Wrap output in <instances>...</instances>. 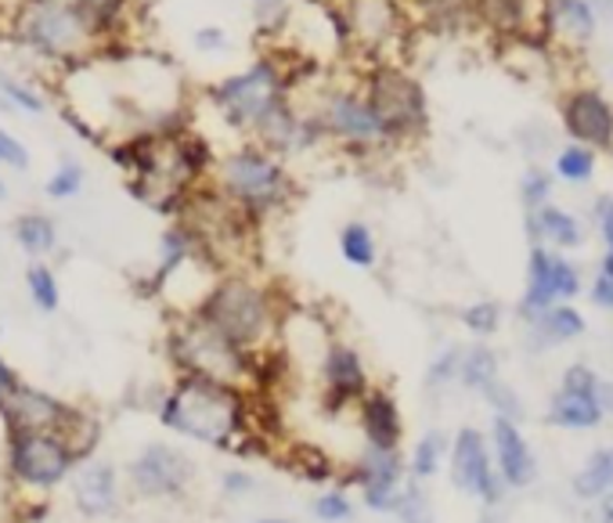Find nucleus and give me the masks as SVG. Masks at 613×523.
<instances>
[{
    "label": "nucleus",
    "mask_w": 613,
    "mask_h": 523,
    "mask_svg": "<svg viewBox=\"0 0 613 523\" xmlns=\"http://www.w3.org/2000/svg\"><path fill=\"white\" fill-rule=\"evenodd\" d=\"M253 141L264 144V149L274 152L279 159H285V163H297V159L318 155L321 149H329L325 130H321L314 109L306 105V98L300 91L257 130Z\"/></svg>",
    "instance_id": "f8f14e48"
},
{
    "label": "nucleus",
    "mask_w": 613,
    "mask_h": 523,
    "mask_svg": "<svg viewBox=\"0 0 613 523\" xmlns=\"http://www.w3.org/2000/svg\"><path fill=\"white\" fill-rule=\"evenodd\" d=\"M83 184H87V167L80 159H62V163L48 173V181H43V195L51 202H69L83 192Z\"/></svg>",
    "instance_id": "f704fd0d"
},
{
    "label": "nucleus",
    "mask_w": 613,
    "mask_h": 523,
    "mask_svg": "<svg viewBox=\"0 0 613 523\" xmlns=\"http://www.w3.org/2000/svg\"><path fill=\"white\" fill-rule=\"evenodd\" d=\"M574 487L581 499H595V495H603L606 487H613V447H603L600 455H592L589 466L577 473Z\"/></svg>",
    "instance_id": "c9c22d12"
},
{
    "label": "nucleus",
    "mask_w": 613,
    "mask_h": 523,
    "mask_svg": "<svg viewBox=\"0 0 613 523\" xmlns=\"http://www.w3.org/2000/svg\"><path fill=\"white\" fill-rule=\"evenodd\" d=\"M221 484H224L228 495H250V491H253V476L242 473V470H228Z\"/></svg>",
    "instance_id": "8fccbe9b"
},
{
    "label": "nucleus",
    "mask_w": 613,
    "mask_h": 523,
    "mask_svg": "<svg viewBox=\"0 0 613 523\" xmlns=\"http://www.w3.org/2000/svg\"><path fill=\"white\" fill-rule=\"evenodd\" d=\"M549 419L566 430H589V426L600 423L603 401H600V383H595L592 369H585V365L566 369L560 394L549 409Z\"/></svg>",
    "instance_id": "a211bd4d"
},
{
    "label": "nucleus",
    "mask_w": 613,
    "mask_h": 523,
    "mask_svg": "<svg viewBox=\"0 0 613 523\" xmlns=\"http://www.w3.org/2000/svg\"><path fill=\"white\" fill-rule=\"evenodd\" d=\"M600 4H603L606 11H613V0H600Z\"/></svg>",
    "instance_id": "4d7b16f0"
},
{
    "label": "nucleus",
    "mask_w": 613,
    "mask_h": 523,
    "mask_svg": "<svg viewBox=\"0 0 613 523\" xmlns=\"http://www.w3.org/2000/svg\"><path fill=\"white\" fill-rule=\"evenodd\" d=\"M577 289H581L577 268L566 264L563 257H556V300H571V296H577Z\"/></svg>",
    "instance_id": "09e8293b"
},
{
    "label": "nucleus",
    "mask_w": 613,
    "mask_h": 523,
    "mask_svg": "<svg viewBox=\"0 0 613 523\" xmlns=\"http://www.w3.org/2000/svg\"><path fill=\"white\" fill-rule=\"evenodd\" d=\"M459 380L462 386L480 390V394H488L499 383V358H494L491 346H473L459 358Z\"/></svg>",
    "instance_id": "2f4dec72"
},
{
    "label": "nucleus",
    "mask_w": 613,
    "mask_h": 523,
    "mask_svg": "<svg viewBox=\"0 0 613 523\" xmlns=\"http://www.w3.org/2000/svg\"><path fill=\"white\" fill-rule=\"evenodd\" d=\"M188 481H192V466H188V459L170 444H149L134 462H130V484L138 487V495L170 499V495H181Z\"/></svg>",
    "instance_id": "dca6fc26"
},
{
    "label": "nucleus",
    "mask_w": 613,
    "mask_h": 523,
    "mask_svg": "<svg viewBox=\"0 0 613 523\" xmlns=\"http://www.w3.org/2000/svg\"><path fill=\"white\" fill-rule=\"evenodd\" d=\"M606 516H610V523H613V495L606 499Z\"/></svg>",
    "instance_id": "6e6d98bb"
},
{
    "label": "nucleus",
    "mask_w": 613,
    "mask_h": 523,
    "mask_svg": "<svg viewBox=\"0 0 613 523\" xmlns=\"http://www.w3.org/2000/svg\"><path fill=\"white\" fill-rule=\"evenodd\" d=\"M195 257H202V245L195 239L192 224L184 221V217H173V224L159 235V253H155V268L149 274V282H144V289H149L152 296L163 293V285L178 274L184 264H192Z\"/></svg>",
    "instance_id": "412c9836"
},
{
    "label": "nucleus",
    "mask_w": 613,
    "mask_h": 523,
    "mask_svg": "<svg viewBox=\"0 0 613 523\" xmlns=\"http://www.w3.org/2000/svg\"><path fill=\"white\" fill-rule=\"evenodd\" d=\"M531 322L537 325L542 340H549V343L574 340V336L585 332V318H581L574 308H545V311H537Z\"/></svg>",
    "instance_id": "72a5a7b5"
},
{
    "label": "nucleus",
    "mask_w": 613,
    "mask_h": 523,
    "mask_svg": "<svg viewBox=\"0 0 613 523\" xmlns=\"http://www.w3.org/2000/svg\"><path fill=\"white\" fill-rule=\"evenodd\" d=\"M192 43H195V51H202V54H224L231 48V37L224 33L221 26H199L192 33Z\"/></svg>",
    "instance_id": "c03bdc74"
},
{
    "label": "nucleus",
    "mask_w": 613,
    "mask_h": 523,
    "mask_svg": "<svg viewBox=\"0 0 613 523\" xmlns=\"http://www.w3.org/2000/svg\"><path fill=\"white\" fill-rule=\"evenodd\" d=\"M11 239H14V245H19L29 260H43V257H51L58 250V224L51 221L48 213L26 210V213L14 217Z\"/></svg>",
    "instance_id": "393cba45"
},
{
    "label": "nucleus",
    "mask_w": 613,
    "mask_h": 523,
    "mask_svg": "<svg viewBox=\"0 0 613 523\" xmlns=\"http://www.w3.org/2000/svg\"><path fill=\"white\" fill-rule=\"evenodd\" d=\"M595 217H600V231H603V242H606L603 271L613 274V199H600V207H595Z\"/></svg>",
    "instance_id": "de8ad7c7"
},
{
    "label": "nucleus",
    "mask_w": 613,
    "mask_h": 523,
    "mask_svg": "<svg viewBox=\"0 0 613 523\" xmlns=\"http://www.w3.org/2000/svg\"><path fill=\"white\" fill-rule=\"evenodd\" d=\"M297 91L306 98V105L314 109L321 130H325L329 149H340L346 155H361V159L390 152L386 134H383V127H379L375 112L369 109V101H364L358 77L325 80L318 72V87H306L300 77Z\"/></svg>",
    "instance_id": "6e6552de"
},
{
    "label": "nucleus",
    "mask_w": 613,
    "mask_h": 523,
    "mask_svg": "<svg viewBox=\"0 0 613 523\" xmlns=\"http://www.w3.org/2000/svg\"><path fill=\"white\" fill-rule=\"evenodd\" d=\"M393 510L401 513L404 523H430V502L422 499L419 487H401V499Z\"/></svg>",
    "instance_id": "37998d69"
},
{
    "label": "nucleus",
    "mask_w": 613,
    "mask_h": 523,
    "mask_svg": "<svg viewBox=\"0 0 613 523\" xmlns=\"http://www.w3.org/2000/svg\"><path fill=\"white\" fill-rule=\"evenodd\" d=\"M72 4L98 43V54L123 51L134 43L141 29V0H72Z\"/></svg>",
    "instance_id": "2eb2a0df"
},
{
    "label": "nucleus",
    "mask_w": 613,
    "mask_h": 523,
    "mask_svg": "<svg viewBox=\"0 0 613 523\" xmlns=\"http://www.w3.org/2000/svg\"><path fill=\"white\" fill-rule=\"evenodd\" d=\"M72 502L83 516H112L120 502V476L109 462H83L72 476Z\"/></svg>",
    "instance_id": "4be33fe9"
},
{
    "label": "nucleus",
    "mask_w": 613,
    "mask_h": 523,
    "mask_svg": "<svg viewBox=\"0 0 613 523\" xmlns=\"http://www.w3.org/2000/svg\"><path fill=\"white\" fill-rule=\"evenodd\" d=\"M346 48L361 66L369 62H398L401 40L408 33L404 0H340Z\"/></svg>",
    "instance_id": "9d476101"
},
{
    "label": "nucleus",
    "mask_w": 613,
    "mask_h": 523,
    "mask_svg": "<svg viewBox=\"0 0 613 523\" xmlns=\"http://www.w3.org/2000/svg\"><path fill=\"white\" fill-rule=\"evenodd\" d=\"M0 26H4V8H0Z\"/></svg>",
    "instance_id": "13d9d810"
},
{
    "label": "nucleus",
    "mask_w": 613,
    "mask_h": 523,
    "mask_svg": "<svg viewBox=\"0 0 613 523\" xmlns=\"http://www.w3.org/2000/svg\"><path fill=\"white\" fill-rule=\"evenodd\" d=\"M441 459H444V437L441 433H426L419 444H415V455H412V473L419 481H426L436 470H441Z\"/></svg>",
    "instance_id": "ea45409f"
},
{
    "label": "nucleus",
    "mask_w": 613,
    "mask_h": 523,
    "mask_svg": "<svg viewBox=\"0 0 613 523\" xmlns=\"http://www.w3.org/2000/svg\"><path fill=\"white\" fill-rule=\"evenodd\" d=\"M33 167V152L26 149V141L0 123V170L4 173H22Z\"/></svg>",
    "instance_id": "58836bf2"
},
{
    "label": "nucleus",
    "mask_w": 613,
    "mask_h": 523,
    "mask_svg": "<svg viewBox=\"0 0 613 523\" xmlns=\"http://www.w3.org/2000/svg\"><path fill=\"white\" fill-rule=\"evenodd\" d=\"M105 152L127 173V188L141 207L178 217L199 188L210 184L213 144L199 127L170 130V134H130L109 141Z\"/></svg>",
    "instance_id": "f257e3e1"
},
{
    "label": "nucleus",
    "mask_w": 613,
    "mask_h": 523,
    "mask_svg": "<svg viewBox=\"0 0 613 523\" xmlns=\"http://www.w3.org/2000/svg\"><path fill=\"white\" fill-rule=\"evenodd\" d=\"M210 188L253 228H260L293 207L297 173L293 163L268 152L264 144H257L253 138H239L213 155Z\"/></svg>",
    "instance_id": "7ed1b4c3"
},
{
    "label": "nucleus",
    "mask_w": 613,
    "mask_h": 523,
    "mask_svg": "<svg viewBox=\"0 0 613 523\" xmlns=\"http://www.w3.org/2000/svg\"><path fill=\"white\" fill-rule=\"evenodd\" d=\"M563 123L577 144L592 149H613V105L592 87L571 91L563 101Z\"/></svg>",
    "instance_id": "aec40b11"
},
{
    "label": "nucleus",
    "mask_w": 613,
    "mask_h": 523,
    "mask_svg": "<svg viewBox=\"0 0 613 523\" xmlns=\"http://www.w3.org/2000/svg\"><path fill=\"white\" fill-rule=\"evenodd\" d=\"M358 423H361V433L364 441L372 447H398L401 444V433H404V423H401V409L398 401H393L386 390H372L358 401Z\"/></svg>",
    "instance_id": "5701e85b"
},
{
    "label": "nucleus",
    "mask_w": 613,
    "mask_h": 523,
    "mask_svg": "<svg viewBox=\"0 0 613 523\" xmlns=\"http://www.w3.org/2000/svg\"><path fill=\"white\" fill-rule=\"evenodd\" d=\"M462 322L470 332H476V336H491V332L499 329V322H502V311H499V303L480 300V303H473V308L462 311Z\"/></svg>",
    "instance_id": "a19ab883"
},
{
    "label": "nucleus",
    "mask_w": 613,
    "mask_h": 523,
    "mask_svg": "<svg viewBox=\"0 0 613 523\" xmlns=\"http://www.w3.org/2000/svg\"><path fill=\"white\" fill-rule=\"evenodd\" d=\"M401 459H398V447H364V455L354 462V470H350V481L361 484V495H364V505L369 510H379L386 513L398 505L401 499Z\"/></svg>",
    "instance_id": "f3484780"
},
{
    "label": "nucleus",
    "mask_w": 613,
    "mask_h": 523,
    "mask_svg": "<svg viewBox=\"0 0 613 523\" xmlns=\"http://www.w3.org/2000/svg\"><path fill=\"white\" fill-rule=\"evenodd\" d=\"M22 380H19V372H14L4 358H0V404H4L8 398H11V390L19 386Z\"/></svg>",
    "instance_id": "603ef678"
},
{
    "label": "nucleus",
    "mask_w": 613,
    "mask_h": 523,
    "mask_svg": "<svg viewBox=\"0 0 613 523\" xmlns=\"http://www.w3.org/2000/svg\"><path fill=\"white\" fill-rule=\"evenodd\" d=\"M11 195V188H8V178H4V170H0V202H4Z\"/></svg>",
    "instance_id": "864d4df0"
},
{
    "label": "nucleus",
    "mask_w": 613,
    "mask_h": 523,
    "mask_svg": "<svg viewBox=\"0 0 613 523\" xmlns=\"http://www.w3.org/2000/svg\"><path fill=\"white\" fill-rule=\"evenodd\" d=\"M592 170H595V155L592 149H585V144H571V149H563L560 159H556V173L563 181H589L592 178Z\"/></svg>",
    "instance_id": "4c0bfd02"
},
{
    "label": "nucleus",
    "mask_w": 613,
    "mask_h": 523,
    "mask_svg": "<svg viewBox=\"0 0 613 523\" xmlns=\"http://www.w3.org/2000/svg\"><path fill=\"white\" fill-rule=\"evenodd\" d=\"M361 94L383 127L390 149L412 144L430 127V101L422 83L401 62H369L358 69Z\"/></svg>",
    "instance_id": "1a4fd4ad"
},
{
    "label": "nucleus",
    "mask_w": 613,
    "mask_h": 523,
    "mask_svg": "<svg viewBox=\"0 0 613 523\" xmlns=\"http://www.w3.org/2000/svg\"><path fill=\"white\" fill-rule=\"evenodd\" d=\"M26 293H29V303H33V308L43 311V314H54L58 308H62V285H58L54 268H48L43 260H29Z\"/></svg>",
    "instance_id": "c756f323"
},
{
    "label": "nucleus",
    "mask_w": 613,
    "mask_h": 523,
    "mask_svg": "<svg viewBox=\"0 0 613 523\" xmlns=\"http://www.w3.org/2000/svg\"><path fill=\"white\" fill-rule=\"evenodd\" d=\"M300 66L282 48H264L253 62L213 80L202 91V105L228 134L253 138L289 98L297 94Z\"/></svg>",
    "instance_id": "f03ea898"
},
{
    "label": "nucleus",
    "mask_w": 613,
    "mask_h": 523,
    "mask_svg": "<svg viewBox=\"0 0 613 523\" xmlns=\"http://www.w3.org/2000/svg\"><path fill=\"white\" fill-rule=\"evenodd\" d=\"M340 257L346 260L350 268H361V271H369L375 268V260H379V242H375V231L364 224V221H346L340 228Z\"/></svg>",
    "instance_id": "c85d7f7f"
},
{
    "label": "nucleus",
    "mask_w": 613,
    "mask_h": 523,
    "mask_svg": "<svg viewBox=\"0 0 613 523\" xmlns=\"http://www.w3.org/2000/svg\"><path fill=\"white\" fill-rule=\"evenodd\" d=\"M459 358H462V351H444L441 358H433V365L426 372V383L444 386L451 380H459Z\"/></svg>",
    "instance_id": "a18cd8bd"
},
{
    "label": "nucleus",
    "mask_w": 613,
    "mask_h": 523,
    "mask_svg": "<svg viewBox=\"0 0 613 523\" xmlns=\"http://www.w3.org/2000/svg\"><path fill=\"white\" fill-rule=\"evenodd\" d=\"M72 412H77L72 404L29 383H19L11 398L0 404V419H4L8 433H62Z\"/></svg>",
    "instance_id": "4468645a"
},
{
    "label": "nucleus",
    "mask_w": 613,
    "mask_h": 523,
    "mask_svg": "<svg viewBox=\"0 0 613 523\" xmlns=\"http://www.w3.org/2000/svg\"><path fill=\"white\" fill-rule=\"evenodd\" d=\"M314 513L325 523H343V520L354 516V502H350L340 487H332V491H321V495L314 499Z\"/></svg>",
    "instance_id": "79ce46f5"
},
{
    "label": "nucleus",
    "mask_w": 613,
    "mask_h": 523,
    "mask_svg": "<svg viewBox=\"0 0 613 523\" xmlns=\"http://www.w3.org/2000/svg\"><path fill=\"white\" fill-rule=\"evenodd\" d=\"M318 383H321V404L325 412H343L369 394V369L358 354V346L343 340H329L318 358Z\"/></svg>",
    "instance_id": "ddd939ff"
},
{
    "label": "nucleus",
    "mask_w": 613,
    "mask_h": 523,
    "mask_svg": "<svg viewBox=\"0 0 613 523\" xmlns=\"http://www.w3.org/2000/svg\"><path fill=\"white\" fill-rule=\"evenodd\" d=\"M494 459H499V470L509 487L531 484L534 459H531L527 441H523V433L516 430V419H509V415L494 419Z\"/></svg>",
    "instance_id": "b1692460"
},
{
    "label": "nucleus",
    "mask_w": 613,
    "mask_h": 523,
    "mask_svg": "<svg viewBox=\"0 0 613 523\" xmlns=\"http://www.w3.org/2000/svg\"><path fill=\"white\" fill-rule=\"evenodd\" d=\"M473 11L499 29H520L527 19V0H473Z\"/></svg>",
    "instance_id": "e433bc0d"
},
{
    "label": "nucleus",
    "mask_w": 613,
    "mask_h": 523,
    "mask_svg": "<svg viewBox=\"0 0 613 523\" xmlns=\"http://www.w3.org/2000/svg\"><path fill=\"white\" fill-rule=\"evenodd\" d=\"M531 228L537 231V235H545L549 242L566 245V250L581 245V228H577V221L566 210L549 207V202H545V207L531 210Z\"/></svg>",
    "instance_id": "7c9ffc66"
},
{
    "label": "nucleus",
    "mask_w": 613,
    "mask_h": 523,
    "mask_svg": "<svg viewBox=\"0 0 613 523\" xmlns=\"http://www.w3.org/2000/svg\"><path fill=\"white\" fill-rule=\"evenodd\" d=\"M592 300L600 303V308L613 311V274L600 271V279H595V285H592Z\"/></svg>",
    "instance_id": "3c124183"
},
{
    "label": "nucleus",
    "mask_w": 613,
    "mask_h": 523,
    "mask_svg": "<svg viewBox=\"0 0 613 523\" xmlns=\"http://www.w3.org/2000/svg\"><path fill=\"white\" fill-rule=\"evenodd\" d=\"M260 523H293V520H282V516H268V520H260Z\"/></svg>",
    "instance_id": "5fc2aeb1"
},
{
    "label": "nucleus",
    "mask_w": 613,
    "mask_h": 523,
    "mask_svg": "<svg viewBox=\"0 0 613 523\" xmlns=\"http://www.w3.org/2000/svg\"><path fill=\"white\" fill-rule=\"evenodd\" d=\"M0 105H8L19 115H43L48 112V94L33 80L19 77V72L0 69Z\"/></svg>",
    "instance_id": "cd10ccee"
},
{
    "label": "nucleus",
    "mask_w": 613,
    "mask_h": 523,
    "mask_svg": "<svg viewBox=\"0 0 613 523\" xmlns=\"http://www.w3.org/2000/svg\"><path fill=\"white\" fill-rule=\"evenodd\" d=\"M549 14L560 33L574 37V40H589L595 33V8L589 0H552Z\"/></svg>",
    "instance_id": "473e14b6"
},
{
    "label": "nucleus",
    "mask_w": 613,
    "mask_h": 523,
    "mask_svg": "<svg viewBox=\"0 0 613 523\" xmlns=\"http://www.w3.org/2000/svg\"><path fill=\"white\" fill-rule=\"evenodd\" d=\"M297 11H300V0H250L253 29L268 48H282L289 29H293Z\"/></svg>",
    "instance_id": "a878e982"
},
{
    "label": "nucleus",
    "mask_w": 613,
    "mask_h": 523,
    "mask_svg": "<svg viewBox=\"0 0 613 523\" xmlns=\"http://www.w3.org/2000/svg\"><path fill=\"white\" fill-rule=\"evenodd\" d=\"M167 358L178 375H202V380L231 383L250 390L264 372L268 354L242 351L224 332L202 322L199 314H178V322L167 332Z\"/></svg>",
    "instance_id": "0eeeda50"
},
{
    "label": "nucleus",
    "mask_w": 613,
    "mask_h": 523,
    "mask_svg": "<svg viewBox=\"0 0 613 523\" xmlns=\"http://www.w3.org/2000/svg\"><path fill=\"white\" fill-rule=\"evenodd\" d=\"M549 192H552L549 173H542V170H531L527 178H523V202H527L531 210L545 207V202H549Z\"/></svg>",
    "instance_id": "49530a36"
},
{
    "label": "nucleus",
    "mask_w": 613,
    "mask_h": 523,
    "mask_svg": "<svg viewBox=\"0 0 613 523\" xmlns=\"http://www.w3.org/2000/svg\"><path fill=\"white\" fill-rule=\"evenodd\" d=\"M0 33L11 40L14 51L33 58L54 77L98 58V43L87 33L72 0H14L4 8Z\"/></svg>",
    "instance_id": "39448f33"
},
{
    "label": "nucleus",
    "mask_w": 613,
    "mask_h": 523,
    "mask_svg": "<svg viewBox=\"0 0 613 523\" xmlns=\"http://www.w3.org/2000/svg\"><path fill=\"white\" fill-rule=\"evenodd\" d=\"M159 423L178 430L181 437L213 447H235L250 433V390L202 380V375H178L163 398L155 401Z\"/></svg>",
    "instance_id": "20e7f679"
},
{
    "label": "nucleus",
    "mask_w": 613,
    "mask_h": 523,
    "mask_svg": "<svg viewBox=\"0 0 613 523\" xmlns=\"http://www.w3.org/2000/svg\"><path fill=\"white\" fill-rule=\"evenodd\" d=\"M77 462L80 455L62 433H8V473L29 491H54Z\"/></svg>",
    "instance_id": "9b49d317"
},
{
    "label": "nucleus",
    "mask_w": 613,
    "mask_h": 523,
    "mask_svg": "<svg viewBox=\"0 0 613 523\" xmlns=\"http://www.w3.org/2000/svg\"><path fill=\"white\" fill-rule=\"evenodd\" d=\"M451 476L465 495L499 502V476L491 470L488 444L476 430H459L455 444H451Z\"/></svg>",
    "instance_id": "6ab92c4d"
},
{
    "label": "nucleus",
    "mask_w": 613,
    "mask_h": 523,
    "mask_svg": "<svg viewBox=\"0 0 613 523\" xmlns=\"http://www.w3.org/2000/svg\"><path fill=\"white\" fill-rule=\"evenodd\" d=\"M556 303V257L542 245L531 250V271H527V296H523V314L534 318Z\"/></svg>",
    "instance_id": "bb28decb"
},
{
    "label": "nucleus",
    "mask_w": 613,
    "mask_h": 523,
    "mask_svg": "<svg viewBox=\"0 0 613 523\" xmlns=\"http://www.w3.org/2000/svg\"><path fill=\"white\" fill-rule=\"evenodd\" d=\"M202 322L224 332L231 343L242 351L268 354L279 343L285 300L274 293L268 282L253 279L245 271H224L217 274L213 285L202 293L199 308L192 311Z\"/></svg>",
    "instance_id": "423d86ee"
}]
</instances>
